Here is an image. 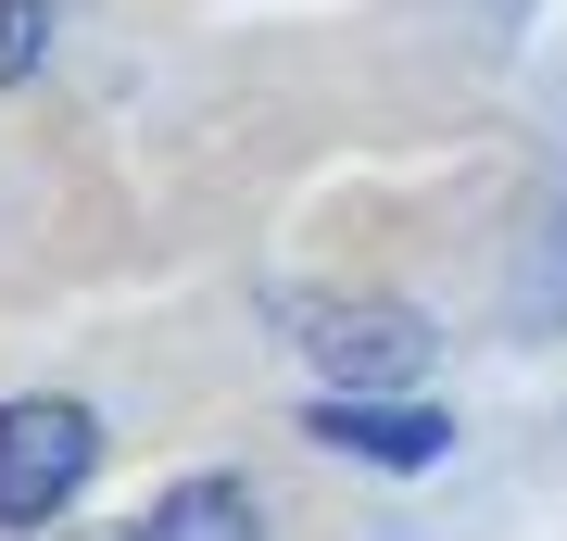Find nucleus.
Instances as JSON below:
<instances>
[{
  "instance_id": "1",
  "label": "nucleus",
  "mask_w": 567,
  "mask_h": 541,
  "mask_svg": "<svg viewBox=\"0 0 567 541\" xmlns=\"http://www.w3.org/2000/svg\"><path fill=\"white\" fill-rule=\"evenodd\" d=\"M89 466H102V416L89 403H63V391L0 403V529H51L89 491Z\"/></svg>"
},
{
  "instance_id": "2",
  "label": "nucleus",
  "mask_w": 567,
  "mask_h": 541,
  "mask_svg": "<svg viewBox=\"0 0 567 541\" xmlns=\"http://www.w3.org/2000/svg\"><path fill=\"white\" fill-rule=\"evenodd\" d=\"M303 353H316V378L341 403H365V391H404L429 365V315H404V302H316Z\"/></svg>"
},
{
  "instance_id": "3",
  "label": "nucleus",
  "mask_w": 567,
  "mask_h": 541,
  "mask_svg": "<svg viewBox=\"0 0 567 541\" xmlns=\"http://www.w3.org/2000/svg\"><path fill=\"white\" fill-rule=\"evenodd\" d=\"M316 441H341V454H365V466H442L454 428L429 416V403H379V391L341 403V391H328V403H316Z\"/></svg>"
},
{
  "instance_id": "4",
  "label": "nucleus",
  "mask_w": 567,
  "mask_h": 541,
  "mask_svg": "<svg viewBox=\"0 0 567 541\" xmlns=\"http://www.w3.org/2000/svg\"><path fill=\"white\" fill-rule=\"evenodd\" d=\"M126 541H265V503H252L240 479H177Z\"/></svg>"
},
{
  "instance_id": "5",
  "label": "nucleus",
  "mask_w": 567,
  "mask_h": 541,
  "mask_svg": "<svg viewBox=\"0 0 567 541\" xmlns=\"http://www.w3.org/2000/svg\"><path fill=\"white\" fill-rule=\"evenodd\" d=\"M0 63H39V0H0Z\"/></svg>"
}]
</instances>
